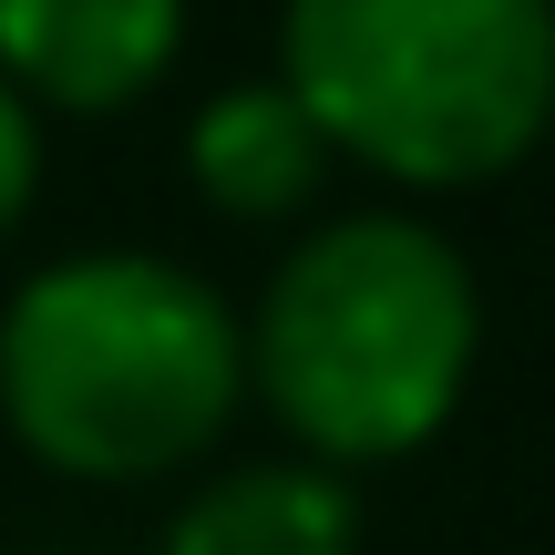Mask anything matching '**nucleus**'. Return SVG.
<instances>
[{
  "instance_id": "obj_1",
  "label": "nucleus",
  "mask_w": 555,
  "mask_h": 555,
  "mask_svg": "<svg viewBox=\"0 0 555 555\" xmlns=\"http://www.w3.org/2000/svg\"><path fill=\"white\" fill-rule=\"evenodd\" d=\"M247 401V330L196 268L93 247L0 309V422L73 483H155Z\"/></svg>"
},
{
  "instance_id": "obj_2",
  "label": "nucleus",
  "mask_w": 555,
  "mask_h": 555,
  "mask_svg": "<svg viewBox=\"0 0 555 555\" xmlns=\"http://www.w3.org/2000/svg\"><path fill=\"white\" fill-rule=\"evenodd\" d=\"M483 350L474 268L422 217H339L268 278L247 319V391L309 463H401L463 412Z\"/></svg>"
},
{
  "instance_id": "obj_3",
  "label": "nucleus",
  "mask_w": 555,
  "mask_h": 555,
  "mask_svg": "<svg viewBox=\"0 0 555 555\" xmlns=\"http://www.w3.org/2000/svg\"><path fill=\"white\" fill-rule=\"evenodd\" d=\"M278 82L391 185H494L555 134V0H288Z\"/></svg>"
},
{
  "instance_id": "obj_4",
  "label": "nucleus",
  "mask_w": 555,
  "mask_h": 555,
  "mask_svg": "<svg viewBox=\"0 0 555 555\" xmlns=\"http://www.w3.org/2000/svg\"><path fill=\"white\" fill-rule=\"evenodd\" d=\"M185 52V0H0V82L21 103L114 114Z\"/></svg>"
},
{
  "instance_id": "obj_5",
  "label": "nucleus",
  "mask_w": 555,
  "mask_h": 555,
  "mask_svg": "<svg viewBox=\"0 0 555 555\" xmlns=\"http://www.w3.org/2000/svg\"><path fill=\"white\" fill-rule=\"evenodd\" d=\"M339 144L319 134V114L288 82H227L196 124H185V165H196V196L227 217H298L319 196Z\"/></svg>"
},
{
  "instance_id": "obj_6",
  "label": "nucleus",
  "mask_w": 555,
  "mask_h": 555,
  "mask_svg": "<svg viewBox=\"0 0 555 555\" xmlns=\"http://www.w3.org/2000/svg\"><path fill=\"white\" fill-rule=\"evenodd\" d=\"M165 555H360V504L339 463H237L176 504Z\"/></svg>"
},
{
  "instance_id": "obj_7",
  "label": "nucleus",
  "mask_w": 555,
  "mask_h": 555,
  "mask_svg": "<svg viewBox=\"0 0 555 555\" xmlns=\"http://www.w3.org/2000/svg\"><path fill=\"white\" fill-rule=\"evenodd\" d=\"M31 185H41V124H31V103L0 82V237L31 217Z\"/></svg>"
}]
</instances>
